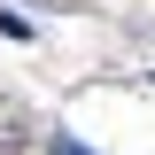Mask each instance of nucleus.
<instances>
[{
    "mask_svg": "<svg viewBox=\"0 0 155 155\" xmlns=\"http://www.w3.org/2000/svg\"><path fill=\"white\" fill-rule=\"evenodd\" d=\"M54 155H93V147H85V140H54Z\"/></svg>",
    "mask_w": 155,
    "mask_h": 155,
    "instance_id": "nucleus-1",
    "label": "nucleus"
}]
</instances>
